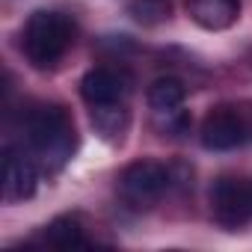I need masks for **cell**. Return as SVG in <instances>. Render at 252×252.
<instances>
[{"instance_id":"cell-1","label":"cell","mask_w":252,"mask_h":252,"mask_svg":"<svg viewBox=\"0 0 252 252\" xmlns=\"http://www.w3.org/2000/svg\"><path fill=\"white\" fill-rule=\"evenodd\" d=\"M24 137H27L30 155L51 172L63 169L77 146L74 122L60 104H42L30 110L24 119Z\"/></svg>"},{"instance_id":"cell-2","label":"cell","mask_w":252,"mask_h":252,"mask_svg":"<svg viewBox=\"0 0 252 252\" xmlns=\"http://www.w3.org/2000/svg\"><path fill=\"white\" fill-rule=\"evenodd\" d=\"M24 57L33 68H54L71 48V21L60 12H36L24 27Z\"/></svg>"},{"instance_id":"cell-3","label":"cell","mask_w":252,"mask_h":252,"mask_svg":"<svg viewBox=\"0 0 252 252\" xmlns=\"http://www.w3.org/2000/svg\"><path fill=\"white\" fill-rule=\"evenodd\" d=\"M172 184V172L163 163L155 160H137L131 166H125L119 175V196L125 205H131L137 211L152 208Z\"/></svg>"},{"instance_id":"cell-4","label":"cell","mask_w":252,"mask_h":252,"mask_svg":"<svg viewBox=\"0 0 252 252\" xmlns=\"http://www.w3.org/2000/svg\"><path fill=\"white\" fill-rule=\"evenodd\" d=\"M211 211L225 228L246 225L252 220V187L240 178H217L211 187Z\"/></svg>"},{"instance_id":"cell-5","label":"cell","mask_w":252,"mask_h":252,"mask_svg":"<svg viewBox=\"0 0 252 252\" xmlns=\"http://www.w3.org/2000/svg\"><path fill=\"white\" fill-rule=\"evenodd\" d=\"M246 134H249V128H246L243 116L231 107H217L202 122V146L211 149V152L237 149L246 140Z\"/></svg>"},{"instance_id":"cell-6","label":"cell","mask_w":252,"mask_h":252,"mask_svg":"<svg viewBox=\"0 0 252 252\" xmlns=\"http://www.w3.org/2000/svg\"><path fill=\"white\" fill-rule=\"evenodd\" d=\"M36 181H39L36 163L21 152L6 149V155H3V193H6V199H12V202L30 199L36 193Z\"/></svg>"},{"instance_id":"cell-7","label":"cell","mask_w":252,"mask_h":252,"mask_svg":"<svg viewBox=\"0 0 252 252\" xmlns=\"http://www.w3.org/2000/svg\"><path fill=\"white\" fill-rule=\"evenodd\" d=\"M80 95L89 107H110V104H122L125 95V83L116 71L110 68H92L83 74L80 80Z\"/></svg>"},{"instance_id":"cell-8","label":"cell","mask_w":252,"mask_h":252,"mask_svg":"<svg viewBox=\"0 0 252 252\" xmlns=\"http://www.w3.org/2000/svg\"><path fill=\"white\" fill-rule=\"evenodd\" d=\"M190 18L202 30H228L240 15V0H190Z\"/></svg>"},{"instance_id":"cell-9","label":"cell","mask_w":252,"mask_h":252,"mask_svg":"<svg viewBox=\"0 0 252 252\" xmlns=\"http://www.w3.org/2000/svg\"><path fill=\"white\" fill-rule=\"evenodd\" d=\"M42 240H45V246H54V249H71V246H83L86 243L83 225L74 217H57L51 225H45Z\"/></svg>"},{"instance_id":"cell-10","label":"cell","mask_w":252,"mask_h":252,"mask_svg":"<svg viewBox=\"0 0 252 252\" xmlns=\"http://www.w3.org/2000/svg\"><path fill=\"white\" fill-rule=\"evenodd\" d=\"M92 125L95 131L110 140V143H122L125 137V128H128V110L122 104H110V107H92Z\"/></svg>"},{"instance_id":"cell-11","label":"cell","mask_w":252,"mask_h":252,"mask_svg":"<svg viewBox=\"0 0 252 252\" xmlns=\"http://www.w3.org/2000/svg\"><path fill=\"white\" fill-rule=\"evenodd\" d=\"M146 98H149V107H152L155 113L175 110V107L184 104V83H181L178 77H158V80L149 86Z\"/></svg>"},{"instance_id":"cell-12","label":"cell","mask_w":252,"mask_h":252,"mask_svg":"<svg viewBox=\"0 0 252 252\" xmlns=\"http://www.w3.org/2000/svg\"><path fill=\"white\" fill-rule=\"evenodd\" d=\"M131 15L143 24H158L169 15V3L166 0H134L131 3Z\"/></svg>"},{"instance_id":"cell-13","label":"cell","mask_w":252,"mask_h":252,"mask_svg":"<svg viewBox=\"0 0 252 252\" xmlns=\"http://www.w3.org/2000/svg\"><path fill=\"white\" fill-rule=\"evenodd\" d=\"M155 116H158V128L166 131V134H184V131L190 128V116H187L181 107L163 110V113H155Z\"/></svg>"}]
</instances>
